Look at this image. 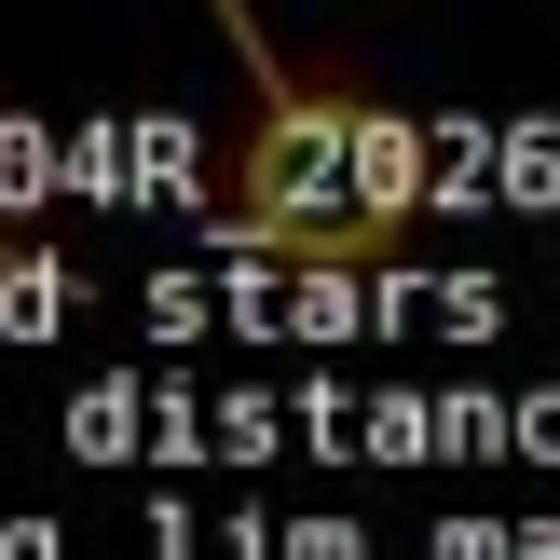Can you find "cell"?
Returning a JSON list of instances; mask_svg holds the SVG:
<instances>
[{
  "mask_svg": "<svg viewBox=\"0 0 560 560\" xmlns=\"http://www.w3.org/2000/svg\"><path fill=\"white\" fill-rule=\"evenodd\" d=\"M246 69V109L219 137V233L260 246V260L301 273H355V260H397L410 219H424V151L383 96H355L342 69L288 55L260 14H219Z\"/></svg>",
  "mask_w": 560,
  "mask_h": 560,
  "instance_id": "cell-1",
  "label": "cell"
}]
</instances>
